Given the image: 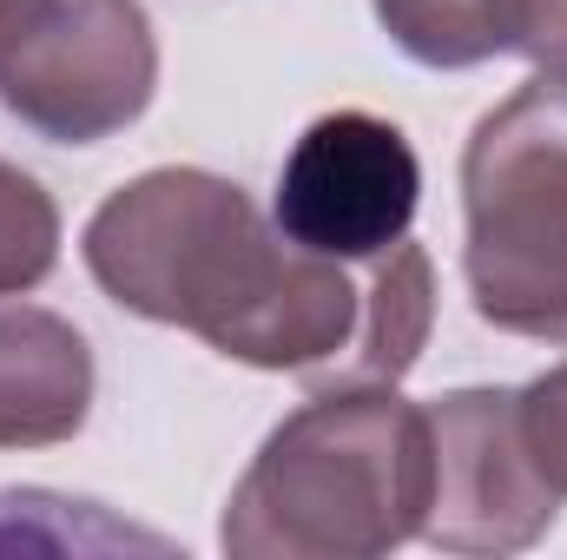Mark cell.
I'll use <instances>...</instances> for the list:
<instances>
[{"label": "cell", "mask_w": 567, "mask_h": 560, "mask_svg": "<svg viewBox=\"0 0 567 560\" xmlns=\"http://www.w3.org/2000/svg\"><path fill=\"white\" fill-rule=\"evenodd\" d=\"M93 283L145 323H178L251 370L323 376L363 330V290L265 225L218 172L158 165L120 185L86 225Z\"/></svg>", "instance_id": "6da1fadb"}, {"label": "cell", "mask_w": 567, "mask_h": 560, "mask_svg": "<svg viewBox=\"0 0 567 560\" xmlns=\"http://www.w3.org/2000/svg\"><path fill=\"white\" fill-rule=\"evenodd\" d=\"M429 488V409L396 383L317 390L265 435L218 541L238 560H377L423 535Z\"/></svg>", "instance_id": "7a4b0ae2"}, {"label": "cell", "mask_w": 567, "mask_h": 560, "mask_svg": "<svg viewBox=\"0 0 567 560\" xmlns=\"http://www.w3.org/2000/svg\"><path fill=\"white\" fill-rule=\"evenodd\" d=\"M462 271L475 317L567 343V80L535 73L462 145Z\"/></svg>", "instance_id": "3957f363"}, {"label": "cell", "mask_w": 567, "mask_h": 560, "mask_svg": "<svg viewBox=\"0 0 567 560\" xmlns=\"http://www.w3.org/2000/svg\"><path fill=\"white\" fill-rule=\"evenodd\" d=\"M158 40L140 0H20L0 20V100L53 145L113 139L152 106Z\"/></svg>", "instance_id": "277c9868"}, {"label": "cell", "mask_w": 567, "mask_h": 560, "mask_svg": "<svg viewBox=\"0 0 567 560\" xmlns=\"http://www.w3.org/2000/svg\"><path fill=\"white\" fill-rule=\"evenodd\" d=\"M429 448H435V488H429L423 541L442 554L502 560L528 554L555 515L561 488L542 475L515 390H455L429 403Z\"/></svg>", "instance_id": "5b68a950"}, {"label": "cell", "mask_w": 567, "mask_h": 560, "mask_svg": "<svg viewBox=\"0 0 567 560\" xmlns=\"http://www.w3.org/2000/svg\"><path fill=\"white\" fill-rule=\"evenodd\" d=\"M416 198H423V165L390 120L323 113L317 126H303V139L284 158L271 218L290 245L317 258L370 265L410 238Z\"/></svg>", "instance_id": "8992f818"}, {"label": "cell", "mask_w": 567, "mask_h": 560, "mask_svg": "<svg viewBox=\"0 0 567 560\" xmlns=\"http://www.w3.org/2000/svg\"><path fill=\"white\" fill-rule=\"evenodd\" d=\"M93 409V350L86 336L33 303L0 310V448L73 442Z\"/></svg>", "instance_id": "52a82bcc"}, {"label": "cell", "mask_w": 567, "mask_h": 560, "mask_svg": "<svg viewBox=\"0 0 567 560\" xmlns=\"http://www.w3.org/2000/svg\"><path fill=\"white\" fill-rule=\"evenodd\" d=\"M429 323H435V271H429L423 245H390L383 258H370V283H363V330L357 343L343 350L330 376V390H350V383H403L416 370L429 343Z\"/></svg>", "instance_id": "ba28073f"}, {"label": "cell", "mask_w": 567, "mask_h": 560, "mask_svg": "<svg viewBox=\"0 0 567 560\" xmlns=\"http://www.w3.org/2000/svg\"><path fill=\"white\" fill-rule=\"evenodd\" d=\"M377 20L416 66L455 73L502 53L495 0H377Z\"/></svg>", "instance_id": "9c48e42d"}, {"label": "cell", "mask_w": 567, "mask_h": 560, "mask_svg": "<svg viewBox=\"0 0 567 560\" xmlns=\"http://www.w3.org/2000/svg\"><path fill=\"white\" fill-rule=\"evenodd\" d=\"M60 265V205L27 178L20 165L0 158V297H20Z\"/></svg>", "instance_id": "30bf717a"}, {"label": "cell", "mask_w": 567, "mask_h": 560, "mask_svg": "<svg viewBox=\"0 0 567 560\" xmlns=\"http://www.w3.org/2000/svg\"><path fill=\"white\" fill-rule=\"evenodd\" d=\"M502 53L535 60L542 73L567 80V0H495Z\"/></svg>", "instance_id": "8fae6325"}, {"label": "cell", "mask_w": 567, "mask_h": 560, "mask_svg": "<svg viewBox=\"0 0 567 560\" xmlns=\"http://www.w3.org/2000/svg\"><path fill=\"white\" fill-rule=\"evenodd\" d=\"M515 403H522V435H528L542 475L567 495V363L535 376L528 390H515Z\"/></svg>", "instance_id": "7c38bea8"}, {"label": "cell", "mask_w": 567, "mask_h": 560, "mask_svg": "<svg viewBox=\"0 0 567 560\" xmlns=\"http://www.w3.org/2000/svg\"><path fill=\"white\" fill-rule=\"evenodd\" d=\"M13 7H20V0H0V20H7V13H13Z\"/></svg>", "instance_id": "4fadbf2b"}]
</instances>
